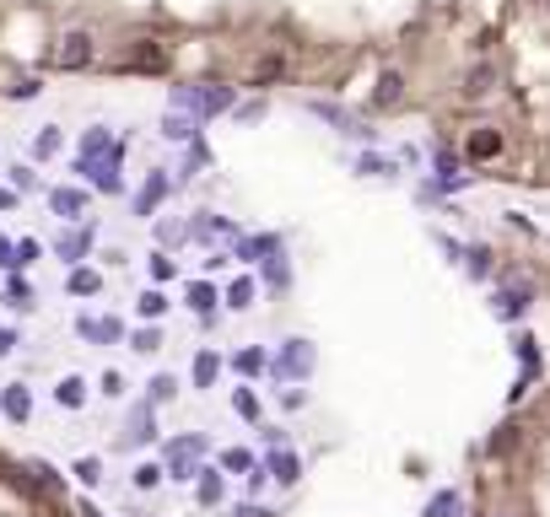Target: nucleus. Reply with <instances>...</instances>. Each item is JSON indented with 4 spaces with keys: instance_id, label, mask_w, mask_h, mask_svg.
<instances>
[{
    "instance_id": "obj_1",
    "label": "nucleus",
    "mask_w": 550,
    "mask_h": 517,
    "mask_svg": "<svg viewBox=\"0 0 550 517\" xmlns=\"http://www.w3.org/2000/svg\"><path fill=\"white\" fill-rule=\"evenodd\" d=\"M173 109L179 114H222V109H233V92L227 87H179L173 92Z\"/></svg>"
},
{
    "instance_id": "obj_2",
    "label": "nucleus",
    "mask_w": 550,
    "mask_h": 517,
    "mask_svg": "<svg viewBox=\"0 0 550 517\" xmlns=\"http://www.w3.org/2000/svg\"><path fill=\"white\" fill-rule=\"evenodd\" d=\"M313 361H318L313 340H286L281 350H275L270 372H275V377H307V372H313Z\"/></svg>"
},
{
    "instance_id": "obj_3",
    "label": "nucleus",
    "mask_w": 550,
    "mask_h": 517,
    "mask_svg": "<svg viewBox=\"0 0 550 517\" xmlns=\"http://www.w3.org/2000/svg\"><path fill=\"white\" fill-rule=\"evenodd\" d=\"M205 453V442L200 437H179L173 448H168V474H179V480H194V459Z\"/></svg>"
},
{
    "instance_id": "obj_4",
    "label": "nucleus",
    "mask_w": 550,
    "mask_h": 517,
    "mask_svg": "<svg viewBox=\"0 0 550 517\" xmlns=\"http://www.w3.org/2000/svg\"><path fill=\"white\" fill-rule=\"evenodd\" d=\"M81 172H87L98 189L119 194V146H109V157H92V162H81Z\"/></svg>"
},
{
    "instance_id": "obj_5",
    "label": "nucleus",
    "mask_w": 550,
    "mask_h": 517,
    "mask_svg": "<svg viewBox=\"0 0 550 517\" xmlns=\"http://www.w3.org/2000/svg\"><path fill=\"white\" fill-rule=\"evenodd\" d=\"M162 200H168V172H151V178L140 183V194H135V216H151Z\"/></svg>"
},
{
    "instance_id": "obj_6",
    "label": "nucleus",
    "mask_w": 550,
    "mask_h": 517,
    "mask_svg": "<svg viewBox=\"0 0 550 517\" xmlns=\"http://www.w3.org/2000/svg\"><path fill=\"white\" fill-rule=\"evenodd\" d=\"M49 211H55L60 222H76V216L87 211V194H81V189H55V194H49Z\"/></svg>"
},
{
    "instance_id": "obj_7",
    "label": "nucleus",
    "mask_w": 550,
    "mask_h": 517,
    "mask_svg": "<svg viewBox=\"0 0 550 517\" xmlns=\"http://www.w3.org/2000/svg\"><path fill=\"white\" fill-rule=\"evenodd\" d=\"M87 59H92V38H87V33H70V38L60 44V65L65 70H81Z\"/></svg>"
},
{
    "instance_id": "obj_8",
    "label": "nucleus",
    "mask_w": 550,
    "mask_h": 517,
    "mask_svg": "<svg viewBox=\"0 0 550 517\" xmlns=\"http://www.w3.org/2000/svg\"><path fill=\"white\" fill-rule=\"evenodd\" d=\"M307 109H313V114H318V119H329V124H340V135H367L362 124H357V119H351V114H346V109H335V103H318V98H313Z\"/></svg>"
},
{
    "instance_id": "obj_9",
    "label": "nucleus",
    "mask_w": 550,
    "mask_h": 517,
    "mask_svg": "<svg viewBox=\"0 0 550 517\" xmlns=\"http://www.w3.org/2000/svg\"><path fill=\"white\" fill-rule=\"evenodd\" d=\"M529 307V286H507V291H496V318H518Z\"/></svg>"
},
{
    "instance_id": "obj_10",
    "label": "nucleus",
    "mask_w": 550,
    "mask_h": 517,
    "mask_svg": "<svg viewBox=\"0 0 550 517\" xmlns=\"http://www.w3.org/2000/svg\"><path fill=\"white\" fill-rule=\"evenodd\" d=\"M151 437V404H140L135 415H130V431H124V448H140Z\"/></svg>"
},
{
    "instance_id": "obj_11",
    "label": "nucleus",
    "mask_w": 550,
    "mask_h": 517,
    "mask_svg": "<svg viewBox=\"0 0 550 517\" xmlns=\"http://www.w3.org/2000/svg\"><path fill=\"white\" fill-rule=\"evenodd\" d=\"M496 151H502V135H496V129H475V135H470V157H475V162H491Z\"/></svg>"
},
{
    "instance_id": "obj_12",
    "label": "nucleus",
    "mask_w": 550,
    "mask_h": 517,
    "mask_svg": "<svg viewBox=\"0 0 550 517\" xmlns=\"http://www.w3.org/2000/svg\"><path fill=\"white\" fill-rule=\"evenodd\" d=\"M5 415H11V420H27V415H33V394H27V388H22V383H11V388H5Z\"/></svg>"
},
{
    "instance_id": "obj_13",
    "label": "nucleus",
    "mask_w": 550,
    "mask_h": 517,
    "mask_svg": "<svg viewBox=\"0 0 550 517\" xmlns=\"http://www.w3.org/2000/svg\"><path fill=\"white\" fill-rule=\"evenodd\" d=\"M270 474H275L281 485H297V474H303V463H297V453H286V448H281V453L270 459Z\"/></svg>"
},
{
    "instance_id": "obj_14",
    "label": "nucleus",
    "mask_w": 550,
    "mask_h": 517,
    "mask_svg": "<svg viewBox=\"0 0 550 517\" xmlns=\"http://www.w3.org/2000/svg\"><path fill=\"white\" fill-rule=\"evenodd\" d=\"M400 98H405V81H400L394 70H383V76H378V109H394Z\"/></svg>"
},
{
    "instance_id": "obj_15",
    "label": "nucleus",
    "mask_w": 550,
    "mask_h": 517,
    "mask_svg": "<svg viewBox=\"0 0 550 517\" xmlns=\"http://www.w3.org/2000/svg\"><path fill=\"white\" fill-rule=\"evenodd\" d=\"M55 399H60V409H81V399H87V383H81V377H65L60 388H55Z\"/></svg>"
},
{
    "instance_id": "obj_16",
    "label": "nucleus",
    "mask_w": 550,
    "mask_h": 517,
    "mask_svg": "<svg viewBox=\"0 0 550 517\" xmlns=\"http://www.w3.org/2000/svg\"><path fill=\"white\" fill-rule=\"evenodd\" d=\"M87 243H92V232H87V227L65 232V237H60V259H81V253H87Z\"/></svg>"
},
{
    "instance_id": "obj_17",
    "label": "nucleus",
    "mask_w": 550,
    "mask_h": 517,
    "mask_svg": "<svg viewBox=\"0 0 550 517\" xmlns=\"http://www.w3.org/2000/svg\"><path fill=\"white\" fill-rule=\"evenodd\" d=\"M81 329H87L92 340H119V335H124V324H119V318H87Z\"/></svg>"
},
{
    "instance_id": "obj_18",
    "label": "nucleus",
    "mask_w": 550,
    "mask_h": 517,
    "mask_svg": "<svg viewBox=\"0 0 550 517\" xmlns=\"http://www.w3.org/2000/svg\"><path fill=\"white\" fill-rule=\"evenodd\" d=\"M216 372H222V361H216L211 350H205V356H194V383H200V388H211V383H216Z\"/></svg>"
},
{
    "instance_id": "obj_19",
    "label": "nucleus",
    "mask_w": 550,
    "mask_h": 517,
    "mask_svg": "<svg viewBox=\"0 0 550 517\" xmlns=\"http://www.w3.org/2000/svg\"><path fill=\"white\" fill-rule=\"evenodd\" d=\"M189 307H194V313H211V307H216V286L194 281V286H189Z\"/></svg>"
},
{
    "instance_id": "obj_20",
    "label": "nucleus",
    "mask_w": 550,
    "mask_h": 517,
    "mask_svg": "<svg viewBox=\"0 0 550 517\" xmlns=\"http://www.w3.org/2000/svg\"><path fill=\"white\" fill-rule=\"evenodd\" d=\"M98 286H103V275H98V270H76V275H70V291H76V296H92Z\"/></svg>"
},
{
    "instance_id": "obj_21",
    "label": "nucleus",
    "mask_w": 550,
    "mask_h": 517,
    "mask_svg": "<svg viewBox=\"0 0 550 517\" xmlns=\"http://www.w3.org/2000/svg\"><path fill=\"white\" fill-rule=\"evenodd\" d=\"M5 307H22V313H27V307H33V286H27V281H11V286H5Z\"/></svg>"
},
{
    "instance_id": "obj_22",
    "label": "nucleus",
    "mask_w": 550,
    "mask_h": 517,
    "mask_svg": "<svg viewBox=\"0 0 550 517\" xmlns=\"http://www.w3.org/2000/svg\"><path fill=\"white\" fill-rule=\"evenodd\" d=\"M200 501H222V469H205L200 474Z\"/></svg>"
},
{
    "instance_id": "obj_23",
    "label": "nucleus",
    "mask_w": 550,
    "mask_h": 517,
    "mask_svg": "<svg viewBox=\"0 0 550 517\" xmlns=\"http://www.w3.org/2000/svg\"><path fill=\"white\" fill-rule=\"evenodd\" d=\"M431 517H464V501H459L453 491H442V496L431 501Z\"/></svg>"
},
{
    "instance_id": "obj_24",
    "label": "nucleus",
    "mask_w": 550,
    "mask_h": 517,
    "mask_svg": "<svg viewBox=\"0 0 550 517\" xmlns=\"http://www.w3.org/2000/svg\"><path fill=\"white\" fill-rule=\"evenodd\" d=\"M162 135H173V140H189V135H194L189 114H179V109H173V114H168V124H162Z\"/></svg>"
},
{
    "instance_id": "obj_25",
    "label": "nucleus",
    "mask_w": 550,
    "mask_h": 517,
    "mask_svg": "<svg viewBox=\"0 0 550 517\" xmlns=\"http://www.w3.org/2000/svg\"><path fill=\"white\" fill-rule=\"evenodd\" d=\"M248 302H254V281H233V286H227V307H238V313H244Z\"/></svg>"
},
{
    "instance_id": "obj_26",
    "label": "nucleus",
    "mask_w": 550,
    "mask_h": 517,
    "mask_svg": "<svg viewBox=\"0 0 550 517\" xmlns=\"http://www.w3.org/2000/svg\"><path fill=\"white\" fill-rule=\"evenodd\" d=\"M222 469H227V474H248V469H254V459H248L244 448H227V453H222Z\"/></svg>"
},
{
    "instance_id": "obj_27",
    "label": "nucleus",
    "mask_w": 550,
    "mask_h": 517,
    "mask_svg": "<svg viewBox=\"0 0 550 517\" xmlns=\"http://www.w3.org/2000/svg\"><path fill=\"white\" fill-rule=\"evenodd\" d=\"M103 146H109V135H103V129H87V140H81V162L103 157Z\"/></svg>"
},
{
    "instance_id": "obj_28",
    "label": "nucleus",
    "mask_w": 550,
    "mask_h": 517,
    "mask_svg": "<svg viewBox=\"0 0 550 517\" xmlns=\"http://www.w3.org/2000/svg\"><path fill=\"white\" fill-rule=\"evenodd\" d=\"M162 307H168L162 291H140V313H146V318H162Z\"/></svg>"
},
{
    "instance_id": "obj_29",
    "label": "nucleus",
    "mask_w": 550,
    "mask_h": 517,
    "mask_svg": "<svg viewBox=\"0 0 550 517\" xmlns=\"http://www.w3.org/2000/svg\"><path fill=\"white\" fill-rule=\"evenodd\" d=\"M173 394H179V383H173V377H157V383H151V399H146V404H168Z\"/></svg>"
},
{
    "instance_id": "obj_30",
    "label": "nucleus",
    "mask_w": 550,
    "mask_h": 517,
    "mask_svg": "<svg viewBox=\"0 0 550 517\" xmlns=\"http://www.w3.org/2000/svg\"><path fill=\"white\" fill-rule=\"evenodd\" d=\"M265 275H270V286H286V281H292V270H286V259H281V253L265 264Z\"/></svg>"
},
{
    "instance_id": "obj_31",
    "label": "nucleus",
    "mask_w": 550,
    "mask_h": 517,
    "mask_svg": "<svg viewBox=\"0 0 550 517\" xmlns=\"http://www.w3.org/2000/svg\"><path fill=\"white\" fill-rule=\"evenodd\" d=\"M238 253H244V259H259V253H275V237H254V243H244Z\"/></svg>"
},
{
    "instance_id": "obj_32",
    "label": "nucleus",
    "mask_w": 550,
    "mask_h": 517,
    "mask_svg": "<svg viewBox=\"0 0 550 517\" xmlns=\"http://www.w3.org/2000/svg\"><path fill=\"white\" fill-rule=\"evenodd\" d=\"M76 474H81V485H98V480H103V463H98V459H81V463H76Z\"/></svg>"
},
{
    "instance_id": "obj_33",
    "label": "nucleus",
    "mask_w": 550,
    "mask_h": 517,
    "mask_svg": "<svg viewBox=\"0 0 550 517\" xmlns=\"http://www.w3.org/2000/svg\"><path fill=\"white\" fill-rule=\"evenodd\" d=\"M157 480H162V469H157V463H140V469H135V485H140V491H151Z\"/></svg>"
},
{
    "instance_id": "obj_34",
    "label": "nucleus",
    "mask_w": 550,
    "mask_h": 517,
    "mask_svg": "<svg viewBox=\"0 0 550 517\" xmlns=\"http://www.w3.org/2000/svg\"><path fill=\"white\" fill-rule=\"evenodd\" d=\"M157 345H162V335H157V329H140V335L130 340V350H157Z\"/></svg>"
},
{
    "instance_id": "obj_35",
    "label": "nucleus",
    "mask_w": 550,
    "mask_h": 517,
    "mask_svg": "<svg viewBox=\"0 0 550 517\" xmlns=\"http://www.w3.org/2000/svg\"><path fill=\"white\" fill-rule=\"evenodd\" d=\"M11 183L27 194V189H38V172H33V168H16V172H11Z\"/></svg>"
},
{
    "instance_id": "obj_36",
    "label": "nucleus",
    "mask_w": 550,
    "mask_h": 517,
    "mask_svg": "<svg viewBox=\"0 0 550 517\" xmlns=\"http://www.w3.org/2000/svg\"><path fill=\"white\" fill-rule=\"evenodd\" d=\"M49 151H60V129H44L38 135V157H49Z\"/></svg>"
},
{
    "instance_id": "obj_37",
    "label": "nucleus",
    "mask_w": 550,
    "mask_h": 517,
    "mask_svg": "<svg viewBox=\"0 0 550 517\" xmlns=\"http://www.w3.org/2000/svg\"><path fill=\"white\" fill-rule=\"evenodd\" d=\"M33 259H38V243H33V237H22V243H16V264H33Z\"/></svg>"
},
{
    "instance_id": "obj_38",
    "label": "nucleus",
    "mask_w": 550,
    "mask_h": 517,
    "mask_svg": "<svg viewBox=\"0 0 550 517\" xmlns=\"http://www.w3.org/2000/svg\"><path fill=\"white\" fill-rule=\"evenodd\" d=\"M491 270V253L486 248H475V253H470V275H486Z\"/></svg>"
},
{
    "instance_id": "obj_39",
    "label": "nucleus",
    "mask_w": 550,
    "mask_h": 517,
    "mask_svg": "<svg viewBox=\"0 0 550 517\" xmlns=\"http://www.w3.org/2000/svg\"><path fill=\"white\" fill-rule=\"evenodd\" d=\"M259 367H265V356H259V350H244V356H238V372H259Z\"/></svg>"
},
{
    "instance_id": "obj_40",
    "label": "nucleus",
    "mask_w": 550,
    "mask_h": 517,
    "mask_svg": "<svg viewBox=\"0 0 550 517\" xmlns=\"http://www.w3.org/2000/svg\"><path fill=\"white\" fill-rule=\"evenodd\" d=\"M11 98H16V103H27V98H38V81H16V87H11Z\"/></svg>"
},
{
    "instance_id": "obj_41",
    "label": "nucleus",
    "mask_w": 550,
    "mask_h": 517,
    "mask_svg": "<svg viewBox=\"0 0 550 517\" xmlns=\"http://www.w3.org/2000/svg\"><path fill=\"white\" fill-rule=\"evenodd\" d=\"M168 275H173V259L157 253V259H151V281H168Z\"/></svg>"
},
{
    "instance_id": "obj_42",
    "label": "nucleus",
    "mask_w": 550,
    "mask_h": 517,
    "mask_svg": "<svg viewBox=\"0 0 550 517\" xmlns=\"http://www.w3.org/2000/svg\"><path fill=\"white\" fill-rule=\"evenodd\" d=\"M233 409H238V415H259V404H254V394H233Z\"/></svg>"
},
{
    "instance_id": "obj_43",
    "label": "nucleus",
    "mask_w": 550,
    "mask_h": 517,
    "mask_svg": "<svg viewBox=\"0 0 550 517\" xmlns=\"http://www.w3.org/2000/svg\"><path fill=\"white\" fill-rule=\"evenodd\" d=\"M11 345H16V335H11V329H0V361L11 356Z\"/></svg>"
},
{
    "instance_id": "obj_44",
    "label": "nucleus",
    "mask_w": 550,
    "mask_h": 517,
    "mask_svg": "<svg viewBox=\"0 0 550 517\" xmlns=\"http://www.w3.org/2000/svg\"><path fill=\"white\" fill-rule=\"evenodd\" d=\"M227 517H270V512H265V507H233Z\"/></svg>"
}]
</instances>
